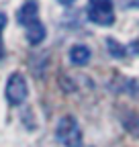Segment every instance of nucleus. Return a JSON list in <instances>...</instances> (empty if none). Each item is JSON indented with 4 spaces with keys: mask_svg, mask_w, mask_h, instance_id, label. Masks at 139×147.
<instances>
[{
    "mask_svg": "<svg viewBox=\"0 0 139 147\" xmlns=\"http://www.w3.org/2000/svg\"><path fill=\"white\" fill-rule=\"evenodd\" d=\"M55 137L63 147H82L84 145V137H82V129L78 125V121L72 115H65L57 121L55 125Z\"/></svg>",
    "mask_w": 139,
    "mask_h": 147,
    "instance_id": "1",
    "label": "nucleus"
},
{
    "mask_svg": "<svg viewBox=\"0 0 139 147\" xmlns=\"http://www.w3.org/2000/svg\"><path fill=\"white\" fill-rule=\"evenodd\" d=\"M4 94H6V100L12 106H21L27 100V96H29V84H27V80H25L23 74H19V71L10 74L8 82H6Z\"/></svg>",
    "mask_w": 139,
    "mask_h": 147,
    "instance_id": "2",
    "label": "nucleus"
},
{
    "mask_svg": "<svg viewBox=\"0 0 139 147\" xmlns=\"http://www.w3.org/2000/svg\"><path fill=\"white\" fill-rule=\"evenodd\" d=\"M88 18L96 25H113L115 21V12H113V2L111 0H90V8H88Z\"/></svg>",
    "mask_w": 139,
    "mask_h": 147,
    "instance_id": "3",
    "label": "nucleus"
},
{
    "mask_svg": "<svg viewBox=\"0 0 139 147\" xmlns=\"http://www.w3.org/2000/svg\"><path fill=\"white\" fill-rule=\"evenodd\" d=\"M16 21H19V25H23L25 29L33 23L39 21V4L37 0H27V2L16 10Z\"/></svg>",
    "mask_w": 139,
    "mask_h": 147,
    "instance_id": "4",
    "label": "nucleus"
},
{
    "mask_svg": "<svg viewBox=\"0 0 139 147\" xmlns=\"http://www.w3.org/2000/svg\"><path fill=\"white\" fill-rule=\"evenodd\" d=\"M119 121L125 127V131L133 137H139V115L131 108H121L119 110Z\"/></svg>",
    "mask_w": 139,
    "mask_h": 147,
    "instance_id": "5",
    "label": "nucleus"
},
{
    "mask_svg": "<svg viewBox=\"0 0 139 147\" xmlns=\"http://www.w3.org/2000/svg\"><path fill=\"white\" fill-rule=\"evenodd\" d=\"M90 57H92V51H90L88 45L76 43V45H72V49H70V61L74 65H86L90 61Z\"/></svg>",
    "mask_w": 139,
    "mask_h": 147,
    "instance_id": "6",
    "label": "nucleus"
},
{
    "mask_svg": "<svg viewBox=\"0 0 139 147\" xmlns=\"http://www.w3.org/2000/svg\"><path fill=\"white\" fill-rule=\"evenodd\" d=\"M25 37H27V41H29L31 45H39V43L45 39V27H43V23L37 21V23L29 25V27L25 29Z\"/></svg>",
    "mask_w": 139,
    "mask_h": 147,
    "instance_id": "7",
    "label": "nucleus"
},
{
    "mask_svg": "<svg viewBox=\"0 0 139 147\" xmlns=\"http://www.w3.org/2000/svg\"><path fill=\"white\" fill-rule=\"evenodd\" d=\"M107 49H109V53L113 55V57H125V55H127L125 45H121L117 39H113V37L107 39Z\"/></svg>",
    "mask_w": 139,
    "mask_h": 147,
    "instance_id": "8",
    "label": "nucleus"
},
{
    "mask_svg": "<svg viewBox=\"0 0 139 147\" xmlns=\"http://www.w3.org/2000/svg\"><path fill=\"white\" fill-rule=\"evenodd\" d=\"M6 23H8V18H6V14H4V12H0V31H2V29L6 27Z\"/></svg>",
    "mask_w": 139,
    "mask_h": 147,
    "instance_id": "9",
    "label": "nucleus"
},
{
    "mask_svg": "<svg viewBox=\"0 0 139 147\" xmlns=\"http://www.w3.org/2000/svg\"><path fill=\"white\" fill-rule=\"evenodd\" d=\"M57 2H59V4H65V6H70V4H74L76 0H57Z\"/></svg>",
    "mask_w": 139,
    "mask_h": 147,
    "instance_id": "10",
    "label": "nucleus"
},
{
    "mask_svg": "<svg viewBox=\"0 0 139 147\" xmlns=\"http://www.w3.org/2000/svg\"><path fill=\"white\" fill-rule=\"evenodd\" d=\"M4 57V45H2V41H0V59Z\"/></svg>",
    "mask_w": 139,
    "mask_h": 147,
    "instance_id": "11",
    "label": "nucleus"
}]
</instances>
